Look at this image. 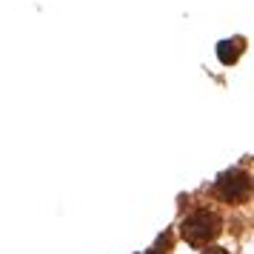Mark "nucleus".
<instances>
[{"mask_svg": "<svg viewBox=\"0 0 254 254\" xmlns=\"http://www.w3.org/2000/svg\"><path fill=\"white\" fill-rule=\"evenodd\" d=\"M223 229V220L214 211H194L180 223V234L189 246H208Z\"/></svg>", "mask_w": 254, "mask_h": 254, "instance_id": "1", "label": "nucleus"}, {"mask_svg": "<svg viewBox=\"0 0 254 254\" xmlns=\"http://www.w3.org/2000/svg\"><path fill=\"white\" fill-rule=\"evenodd\" d=\"M214 194L223 200V203H246L252 197V177L240 169H231V172H223L214 183Z\"/></svg>", "mask_w": 254, "mask_h": 254, "instance_id": "2", "label": "nucleus"}, {"mask_svg": "<svg viewBox=\"0 0 254 254\" xmlns=\"http://www.w3.org/2000/svg\"><path fill=\"white\" fill-rule=\"evenodd\" d=\"M243 49H246V40L243 37H231V40H223L217 46V58H220V63L223 66H231L234 60L243 55Z\"/></svg>", "mask_w": 254, "mask_h": 254, "instance_id": "3", "label": "nucleus"}, {"mask_svg": "<svg viewBox=\"0 0 254 254\" xmlns=\"http://www.w3.org/2000/svg\"><path fill=\"white\" fill-rule=\"evenodd\" d=\"M203 254H229L226 249H208V252H203Z\"/></svg>", "mask_w": 254, "mask_h": 254, "instance_id": "4", "label": "nucleus"}]
</instances>
